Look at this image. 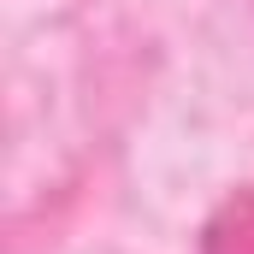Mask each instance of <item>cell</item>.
I'll use <instances>...</instances> for the list:
<instances>
[{"label":"cell","instance_id":"1","mask_svg":"<svg viewBox=\"0 0 254 254\" xmlns=\"http://www.w3.org/2000/svg\"><path fill=\"white\" fill-rule=\"evenodd\" d=\"M201 254H254V190L225 201L207 231H201Z\"/></svg>","mask_w":254,"mask_h":254}]
</instances>
